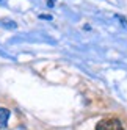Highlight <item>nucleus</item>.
<instances>
[{
	"label": "nucleus",
	"instance_id": "2",
	"mask_svg": "<svg viewBox=\"0 0 127 130\" xmlns=\"http://www.w3.org/2000/svg\"><path fill=\"white\" fill-rule=\"evenodd\" d=\"M10 119V110L6 108H0V128H5Z\"/></svg>",
	"mask_w": 127,
	"mask_h": 130
},
{
	"label": "nucleus",
	"instance_id": "1",
	"mask_svg": "<svg viewBox=\"0 0 127 130\" xmlns=\"http://www.w3.org/2000/svg\"><path fill=\"white\" fill-rule=\"evenodd\" d=\"M96 130H124V125L119 119L108 118V119L101 121V122L96 125Z\"/></svg>",
	"mask_w": 127,
	"mask_h": 130
}]
</instances>
